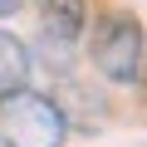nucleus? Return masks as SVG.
Segmentation results:
<instances>
[{"instance_id":"nucleus-1","label":"nucleus","mask_w":147,"mask_h":147,"mask_svg":"<svg viewBox=\"0 0 147 147\" xmlns=\"http://www.w3.org/2000/svg\"><path fill=\"white\" fill-rule=\"evenodd\" d=\"M69 118L39 88L0 93V147H64Z\"/></svg>"},{"instance_id":"nucleus-2","label":"nucleus","mask_w":147,"mask_h":147,"mask_svg":"<svg viewBox=\"0 0 147 147\" xmlns=\"http://www.w3.org/2000/svg\"><path fill=\"white\" fill-rule=\"evenodd\" d=\"M88 59L108 84H137L142 79V59H147V34H142L137 15L103 10L93 34H88Z\"/></svg>"},{"instance_id":"nucleus-3","label":"nucleus","mask_w":147,"mask_h":147,"mask_svg":"<svg viewBox=\"0 0 147 147\" xmlns=\"http://www.w3.org/2000/svg\"><path fill=\"white\" fill-rule=\"evenodd\" d=\"M34 10H39L49 44H59V49H74L88 30V0H34Z\"/></svg>"},{"instance_id":"nucleus-4","label":"nucleus","mask_w":147,"mask_h":147,"mask_svg":"<svg viewBox=\"0 0 147 147\" xmlns=\"http://www.w3.org/2000/svg\"><path fill=\"white\" fill-rule=\"evenodd\" d=\"M30 79V49L0 30V93H10V88H25Z\"/></svg>"},{"instance_id":"nucleus-5","label":"nucleus","mask_w":147,"mask_h":147,"mask_svg":"<svg viewBox=\"0 0 147 147\" xmlns=\"http://www.w3.org/2000/svg\"><path fill=\"white\" fill-rule=\"evenodd\" d=\"M20 5H25V0H0V20H10V15H15Z\"/></svg>"}]
</instances>
